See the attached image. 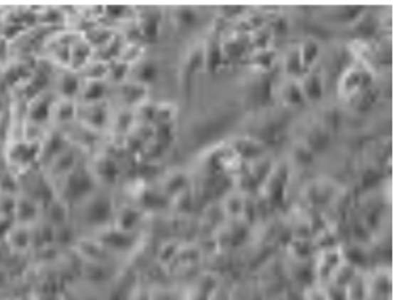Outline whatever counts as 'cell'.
<instances>
[{
  "label": "cell",
  "instance_id": "6da1fadb",
  "mask_svg": "<svg viewBox=\"0 0 400 300\" xmlns=\"http://www.w3.org/2000/svg\"><path fill=\"white\" fill-rule=\"evenodd\" d=\"M300 90L305 99H308L311 102H316L322 98L323 93V85H322V77L316 73H311L305 77L303 83L300 85Z\"/></svg>",
  "mask_w": 400,
  "mask_h": 300
},
{
  "label": "cell",
  "instance_id": "7a4b0ae2",
  "mask_svg": "<svg viewBox=\"0 0 400 300\" xmlns=\"http://www.w3.org/2000/svg\"><path fill=\"white\" fill-rule=\"evenodd\" d=\"M282 99L288 105H300L305 100L302 90H300V85L294 83V82L285 83L282 88Z\"/></svg>",
  "mask_w": 400,
  "mask_h": 300
},
{
  "label": "cell",
  "instance_id": "3957f363",
  "mask_svg": "<svg viewBox=\"0 0 400 300\" xmlns=\"http://www.w3.org/2000/svg\"><path fill=\"white\" fill-rule=\"evenodd\" d=\"M300 54V62L303 68H308L312 65V62L317 59L319 54V46L314 41H307L303 43V46L299 50Z\"/></svg>",
  "mask_w": 400,
  "mask_h": 300
}]
</instances>
